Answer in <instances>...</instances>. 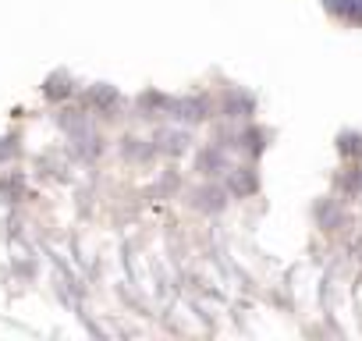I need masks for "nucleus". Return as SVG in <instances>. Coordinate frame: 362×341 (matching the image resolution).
Segmentation results:
<instances>
[{
  "mask_svg": "<svg viewBox=\"0 0 362 341\" xmlns=\"http://www.w3.org/2000/svg\"><path fill=\"white\" fill-rule=\"evenodd\" d=\"M323 4H327V11H330V15H337V18H344V22L362 25V0H323Z\"/></svg>",
  "mask_w": 362,
  "mask_h": 341,
  "instance_id": "obj_1",
  "label": "nucleus"
}]
</instances>
